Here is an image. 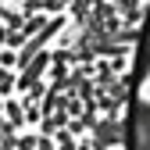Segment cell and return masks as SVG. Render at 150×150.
Returning <instances> with one entry per match:
<instances>
[{"label": "cell", "instance_id": "obj_1", "mask_svg": "<svg viewBox=\"0 0 150 150\" xmlns=\"http://www.w3.org/2000/svg\"><path fill=\"white\" fill-rule=\"evenodd\" d=\"M129 139H132V150H150V100H136L132 104Z\"/></svg>", "mask_w": 150, "mask_h": 150}]
</instances>
